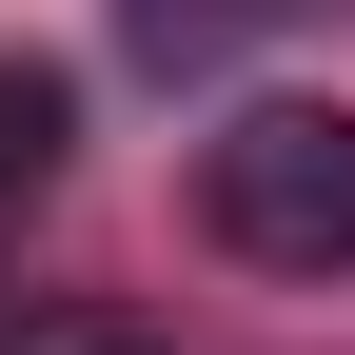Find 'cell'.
Segmentation results:
<instances>
[{
	"label": "cell",
	"mask_w": 355,
	"mask_h": 355,
	"mask_svg": "<svg viewBox=\"0 0 355 355\" xmlns=\"http://www.w3.org/2000/svg\"><path fill=\"white\" fill-rule=\"evenodd\" d=\"M60 158H79V79L60 60H0V198H40Z\"/></svg>",
	"instance_id": "obj_2"
},
{
	"label": "cell",
	"mask_w": 355,
	"mask_h": 355,
	"mask_svg": "<svg viewBox=\"0 0 355 355\" xmlns=\"http://www.w3.org/2000/svg\"><path fill=\"white\" fill-rule=\"evenodd\" d=\"M99 355H119V336H99Z\"/></svg>",
	"instance_id": "obj_3"
},
{
	"label": "cell",
	"mask_w": 355,
	"mask_h": 355,
	"mask_svg": "<svg viewBox=\"0 0 355 355\" xmlns=\"http://www.w3.org/2000/svg\"><path fill=\"white\" fill-rule=\"evenodd\" d=\"M198 217L257 277H355V99H237L198 139Z\"/></svg>",
	"instance_id": "obj_1"
}]
</instances>
